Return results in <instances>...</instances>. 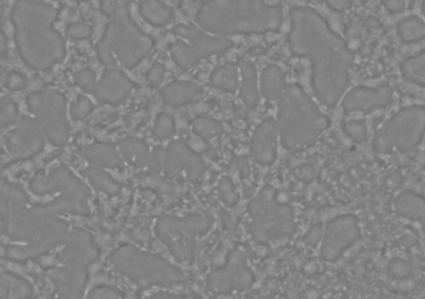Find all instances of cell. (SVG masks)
<instances>
[{
  "instance_id": "cell-44",
  "label": "cell",
  "mask_w": 425,
  "mask_h": 299,
  "mask_svg": "<svg viewBox=\"0 0 425 299\" xmlns=\"http://www.w3.org/2000/svg\"><path fill=\"white\" fill-rule=\"evenodd\" d=\"M68 35L75 39H85L90 35V29L84 24H73L69 26Z\"/></svg>"
},
{
  "instance_id": "cell-50",
  "label": "cell",
  "mask_w": 425,
  "mask_h": 299,
  "mask_svg": "<svg viewBox=\"0 0 425 299\" xmlns=\"http://www.w3.org/2000/svg\"><path fill=\"white\" fill-rule=\"evenodd\" d=\"M421 9H423V14L425 16V0H423V6H421Z\"/></svg>"
},
{
  "instance_id": "cell-9",
  "label": "cell",
  "mask_w": 425,
  "mask_h": 299,
  "mask_svg": "<svg viewBox=\"0 0 425 299\" xmlns=\"http://www.w3.org/2000/svg\"><path fill=\"white\" fill-rule=\"evenodd\" d=\"M210 227V222L203 217L174 218L167 217L159 222L157 235L166 243L175 257L187 261L192 256L195 237L205 233Z\"/></svg>"
},
{
  "instance_id": "cell-4",
  "label": "cell",
  "mask_w": 425,
  "mask_h": 299,
  "mask_svg": "<svg viewBox=\"0 0 425 299\" xmlns=\"http://www.w3.org/2000/svg\"><path fill=\"white\" fill-rule=\"evenodd\" d=\"M198 21L205 28L220 33L277 30L282 13L264 0H218L203 9Z\"/></svg>"
},
{
  "instance_id": "cell-29",
  "label": "cell",
  "mask_w": 425,
  "mask_h": 299,
  "mask_svg": "<svg viewBox=\"0 0 425 299\" xmlns=\"http://www.w3.org/2000/svg\"><path fill=\"white\" fill-rule=\"evenodd\" d=\"M402 72L405 79L425 88V52L405 60Z\"/></svg>"
},
{
  "instance_id": "cell-49",
  "label": "cell",
  "mask_w": 425,
  "mask_h": 299,
  "mask_svg": "<svg viewBox=\"0 0 425 299\" xmlns=\"http://www.w3.org/2000/svg\"><path fill=\"white\" fill-rule=\"evenodd\" d=\"M150 299H183L180 295H175V294H169V293H157L154 295V297H151Z\"/></svg>"
},
{
  "instance_id": "cell-23",
  "label": "cell",
  "mask_w": 425,
  "mask_h": 299,
  "mask_svg": "<svg viewBox=\"0 0 425 299\" xmlns=\"http://www.w3.org/2000/svg\"><path fill=\"white\" fill-rule=\"evenodd\" d=\"M241 78H242V83H241L242 98L249 108H254L256 103H259V89H257V78H256L254 67L249 62L241 64Z\"/></svg>"
},
{
  "instance_id": "cell-36",
  "label": "cell",
  "mask_w": 425,
  "mask_h": 299,
  "mask_svg": "<svg viewBox=\"0 0 425 299\" xmlns=\"http://www.w3.org/2000/svg\"><path fill=\"white\" fill-rule=\"evenodd\" d=\"M389 272L395 278L405 279L412 277L413 269L408 262H405L403 259H395L389 264Z\"/></svg>"
},
{
  "instance_id": "cell-26",
  "label": "cell",
  "mask_w": 425,
  "mask_h": 299,
  "mask_svg": "<svg viewBox=\"0 0 425 299\" xmlns=\"http://www.w3.org/2000/svg\"><path fill=\"white\" fill-rule=\"evenodd\" d=\"M30 295V284L13 274H3L1 299H26Z\"/></svg>"
},
{
  "instance_id": "cell-16",
  "label": "cell",
  "mask_w": 425,
  "mask_h": 299,
  "mask_svg": "<svg viewBox=\"0 0 425 299\" xmlns=\"http://www.w3.org/2000/svg\"><path fill=\"white\" fill-rule=\"evenodd\" d=\"M81 266L69 264L62 269H52L49 276L55 283L54 299H80L85 284V272Z\"/></svg>"
},
{
  "instance_id": "cell-10",
  "label": "cell",
  "mask_w": 425,
  "mask_h": 299,
  "mask_svg": "<svg viewBox=\"0 0 425 299\" xmlns=\"http://www.w3.org/2000/svg\"><path fill=\"white\" fill-rule=\"evenodd\" d=\"M33 111L39 116L52 142L64 145L68 140V126L64 116V101L57 93L35 94L29 98Z\"/></svg>"
},
{
  "instance_id": "cell-1",
  "label": "cell",
  "mask_w": 425,
  "mask_h": 299,
  "mask_svg": "<svg viewBox=\"0 0 425 299\" xmlns=\"http://www.w3.org/2000/svg\"><path fill=\"white\" fill-rule=\"evenodd\" d=\"M290 49L295 55L310 57L313 65L312 85L318 100L332 108L349 83L353 54L318 13L297 8L290 13Z\"/></svg>"
},
{
  "instance_id": "cell-20",
  "label": "cell",
  "mask_w": 425,
  "mask_h": 299,
  "mask_svg": "<svg viewBox=\"0 0 425 299\" xmlns=\"http://www.w3.org/2000/svg\"><path fill=\"white\" fill-rule=\"evenodd\" d=\"M131 90V83L121 72L116 70L108 72L98 86L96 96L103 101L118 103L123 101Z\"/></svg>"
},
{
  "instance_id": "cell-12",
  "label": "cell",
  "mask_w": 425,
  "mask_h": 299,
  "mask_svg": "<svg viewBox=\"0 0 425 299\" xmlns=\"http://www.w3.org/2000/svg\"><path fill=\"white\" fill-rule=\"evenodd\" d=\"M177 33L191 39L190 44L188 43H177L171 49L172 55L176 59V62L185 69L196 64L201 57H206L212 52H220L228 47V43L225 42L222 39L210 38V36L203 34L201 31L195 30V29H183V28L180 29L178 28Z\"/></svg>"
},
{
  "instance_id": "cell-6",
  "label": "cell",
  "mask_w": 425,
  "mask_h": 299,
  "mask_svg": "<svg viewBox=\"0 0 425 299\" xmlns=\"http://www.w3.org/2000/svg\"><path fill=\"white\" fill-rule=\"evenodd\" d=\"M254 217L251 232L259 242H270L288 237L295 230L293 211L288 205L278 203L273 188L267 187L249 203Z\"/></svg>"
},
{
  "instance_id": "cell-46",
  "label": "cell",
  "mask_w": 425,
  "mask_h": 299,
  "mask_svg": "<svg viewBox=\"0 0 425 299\" xmlns=\"http://www.w3.org/2000/svg\"><path fill=\"white\" fill-rule=\"evenodd\" d=\"M383 6L388 9L390 13H400L404 11L405 0H383Z\"/></svg>"
},
{
  "instance_id": "cell-5",
  "label": "cell",
  "mask_w": 425,
  "mask_h": 299,
  "mask_svg": "<svg viewBox=\"0 0 425 299\" xmlns=\"http://www.w3.org/2000/svg\"><path fill=\"white\" fill-rule=\"evenodd\" d=\"M113 262L118 271L141 287L170 286L183 279L182 274L162 258L141 252L136 248H119L113 256Z\"/></svg>"
},
{
  "instance_id": "cell-33",
  "label": "cell",
  "mask_w": 425,
  "mask_h": 299,
  "mask_svg": "<svg viewBox=\"0 0 425 299\" xmlns=\"http://www.w3.org/2000/svg\"><path fill=\"white\" fill-rule=\"evenodd\" d=\"M192 128L196 134L205 140L212 139L221 134V126L216 121L210 119H198L192 123Z\"/></svg>"
},
{
  "instance_id": "cell-7",
  "label": "cell",
  "mask_w": 425,
  "mask_h": 299,
  "mask_svg": "<svg viewBox=\"0 0 425 299\" xmlns=\"http://www.w3.org/2000/svg\"><path fill=\"white\" fill-rule=\"evenodd\" d=\"M425 134V108L409 106L402 108L380 129L373 147L377 154H390L393 151L409 152Z\"/></svg>"
},
{
  "instance_id": "cell-39",
  "label": "cell",
  "mask_w": 425,
  "mask_h": 299,
  "mask_svg": "<svg viewBox=\"0 0 425 299\" xmlns=\"http://www.w3.org/2000/svg\"><path fill=\"white\" fill-rule=\"evenodd\" d=\"M323 236H324V230L321 223H318L308 230V232L305 236V242L311 247H316L317 244L323 239Z\"/></svg>"
},
{
  "instance_id": "cell-37",
  "label": "cell",
  "mask_w": 425,
  "mask_h": 299,
  "mask_svg": "<svg viewBox=\"0 0 425 299\" xmlns=\"http://www.w3.org/2000/svg\"><path fill=\"white\" fill-rule=\"evenodd\" d=\"M220 195L222 197L223 202H226L228 206H234L239 198L234 185L231 184V181L226 180V179L221 181V184H220Z\"/></svg>"
},
{
  "instance_id": "cell-32",
  "label": "cell",
  "mask_w": 425,
  "mask_h": 299,
  "mask_svg": "<svg viewBox=\"0 0 425 299\" xmlns=\"http://www.w3.org/2000/svg\"><path fill=\"white\" fill-rule=\"evenodd\" d=\"M86 175L91 181V184L100 191L105 192L108 195H116L119 192V185L104 171L91 169Z\"/></svg>"
},
{
  "instance_id": "cell-38",
  "label": "cell",
  "mask_w": 425,
  "mask_h": 299,
  "mask_svg": "<svg viewBox=\"0 0 425 299\" xmlns=\"http://www.w3.org/2000/svg\"><path fill=\"white\" fill-rule=\"evenodd\" d=\"M91 108H93V103H90L89 98H80L72 108V116L75 120L84 119L91 113Z\"/></svg>"
},
{
  "instance_id": "cell-30",
  "label": "cell",
  "mask_w": 425,
  "mask_h": 299,
  "mask_svg": "<svg viewBox=\"0 0 425 299\" xmlns=\"http://www.w3.org/2000/svg\"><path fill=\"white\" fill-rule=\"evenodd\" d=\"M141 13L155 26H165L171 18V11L159 0H147L141 6Z\"/></svg>"
},
{
  "instance_id": "cell-19",
  "label": "cell",
  "mask_w": 425,
  "mask_h": 299,
  "mask_svg": "<svg viewBox=\"0 0 425 299\" xmlns=\"http://www.w3.org/2000/svg\"><path fill=\"white\" fill-rule=\"evenodd\" d=\"M166 161V169L171 174L182 167L186 169L188 175L191 176L192 179H198V176L203 174V162L200 161L198 156L192 154L191 151L181 142H175L171 145V147L167 152Z\"/></svg>"
},
{
  "instance_id": "cell-18",
  "label": "cell",
  "mask_w": 425,
  "mask_h": 299,
  "mask_svg": "<svg viewBox=\"0 0 425 299\" xmlns=\"http://www.w3.org/2000/svg\"><path fill=\"white\" fill-rule=\"evenodd\" d=\"M96 256L98 252L94 246L91 237L88 233L79 232V231L72 233V236L69 238L68 247L65 248V251L62 254V257L69 264H75L81 267H85L89 262L94 261Z\"/></svg>"
},
{
  "instance_id": "cell-41",
  "label": "cell",
  "mask_w": 425,
  "mask_h": 299,
  "mask_svg": "<svg viewBox=\"0 0 425 299\" xmlns=\"http://www.w3.org/2000/svg\"><path fill=\"white\" fill-rule=\"evenodd\" d=\"M89 299H120V293L110 287H99L90 292Z\"/></svg>"
},
{
  "instance_id": "cell-45",
  "label": "cell",
  "mask_w": 425,
  "mask_h": 299,
  "mask_svg": "<svg viewBox=\"0 0 425 299\" xmlns=\"http://www.w3.org/2000/svg\"><path fill=\"white\" fill-rule=\"evenodd\" d=\"M164 75H165L164 67L160 65V64H156V65H154L152 69L150 70V74H149V80H150L151 83L154 84V85H159V84L162 81Z\"/></svg>"
},
{
  "instance_id": "cell-48",
  "label": "cell",
  "mask_w": 425,
  "mask_h": 299,
  "mask_svg": "<svg viewBox=\"0 0 425 299\" xmlns=\"http://www.w3.org/2000/svg\"><path fill=\"white\" fill-rule=\"evenodd\" d=\"M8 86L11 89L23 88L24 86V80H23L21 75L11 74V77H9V81H8Z\"/></svg>"
},
{
  "instance_id": "cell-27",
  "label": "cell",
  "mask_w": 425,
  "mask_h": 299,
  "mask_svg": "<svg viewBox=\"0 0 425 299\" xmlns=\"http://www.w3.org/2000/svg\"><path fill=\"white\" fill-rule=\"evenodd\" d=\"M398 35L405 43L418 42L425 38V23L416 16H408L398 24Z\"/></svg>"
},
{
  "instance_id": "cell-47",
  "label": "cell",
  "mask_w": 425,
  "mask_h": 299,
  "mask_svg": "<svg viewBox=\"0 0 425 299\" xmlns=\"http://www.w3.org/2000/svg\"><path fill=\"white\" fill-rule=\"evenodd\" d=\"M326 3L333 11H347L352 6V0H326Z\"/></svg>"
},
{
  "instance_id": "cell-22",
  "label": "cell",
  "mask_w": 425,
  "mask_h": 299,
  "mask_svg": "<svg viewBox=\"0 0 425 299\" xmlns=\"http://www.w3.org/2000/svg\"><path fill=\"white\" fill-rule=\"evenodd\" d=\"M89 160L94 165L100 167H120L123 162L120 160L119 152L115 150L114 146L104 144H95L86 152Z\"/></svg>"
},
{
  "instance_id": "cell-35",
  "label": "cell",
  "mask_w": 425,
  "mask_h": 299,
  "mask_svg": "<svg viewBox=\"0 0 425 299\" xmlns=\"http://www.w3.org/2000/svg\"><path fill=\"white\" fill-rule=\"evenodd\" d=\"M346 134L356 142H362L367 137V125L362 120H353L344 126Z\"/></svg>"
},
{
  "instance_id": "cell-28",
  "label": "cell",
  "mask_w": 425,
  "mask_h": 299,
  "mask_svg": "<svg viewBox=\"0 0 425 299\" xmlns=\"http://www.w3.org/2000/svg\"><path fill=\"white\" fill-rule=\"evenodd\" d=\"M120 149H121V154L124 155L125 159L135 166L144 165L147 160V156H149L146 145L139 140H125L120 145Z\"/></svg>"
},
{
  "instance_id": "cell-43",
  "label": "cell",
  "mask_w": 425,
  "mask_h": 299,
  "mask_svg": "<svg viewBox=\"0 0 425 299\" xmlns=\"http://www.w3.org/2000/svg\"><path fill=\"white\" fill-rule=\"evenodd\" d=\"M16 118V110L11 103H3L1 106V126L6 128V125L11 124Z\"/></svg>"
},
{
  "instance_id": "cell-13",
  "label": "cell",
  "mask_w": 425,
  "mask_h": 299,
  "mask_svg": "<svg viewBox=\"0 0 425 299\" xmlns=\"http://www.w3.org/2000/svg\"><path fill=\"white\" fill-rule=\"evenodd\" d=\"M254 283V274L246 266L244 254L236 251L231 254L227 266L218 269L210 277V286L216 292H230L232 289H247Z\"/></svg>"
},
{
  "instance_id": "cell-14",
  "label": "cell",
  "mask_w": 425,
  "mask_h": 299,
  "mask_svg": "<svg viewBox=\"0 0 425 299\" xmlns=\"http://www.w3.org/2000/svg\"><path fill=\"white\" fill-rule=\"evenodd\" d=\"M393 90L388 84H380L375 88H357L351 90L343 98L342 106L348 113L362 111L372 113L392 103Z\"/></svg>"
},
{
  "instance_id": "cell-40",
  "label": "cell",
  "mask_w": 425,
  "mask_h": 299,
  "mask_svg": "<svg viewBox=\"0 0 425 299\" xmlns=\"http://www.w3.org/2000/svg\"><path fill=\"white\" fill-rule=\"evenodd\" d=\"M317 175H318V170L316 166L311 164L300 166L296 170V177L302 182H311L316 179Z\"/></svg>"
},
{
  "instance_id": "cell-51",
  "label": "cell",
  "mask_w": 425,
  "mask_h": 299,
  "mask_svg": "<svg viewBox=\"0 0 425 299\" xmlns=\"http://www.w3.org/2000/svg\"><path fill=\"white\" fill-rule=\"evenodd\" d=\"M321 299H324V298H321Z\"/></svg>"
},
{
  "instance_id": "cell-17",
  "label": "cell",
  "mask_w": 425,
  "mask_h": 299,
  "mask_svg": "<svg viewBox=\"0 0 425 299\" xmlns=\"http://www.w3.org/2000/svg\"><path fill=\"white\" fill-rule=\"evenodd\" d=\"M277 132V123L272 119L266 120L265 123L259 125V129L256 130L251 142V150L252 155L259 164L271 165L276 160Z\"/></svg>"
},
{
  "instance_id": "cell-24",
  "label": "cell",
  "mask_w": 425,
  "mask_h": 299,
  "mask_svg": "<svg viewBox=\"0 0 425 299\" xmlns=\"http://www.w3.org/2000/svg\"><path fill=\"white\" fill-rule=\"evenodd\" d=\"M196 93L198 88L193 84L176 81L167 85L166 88L162 90V98L172 106H181L183 103H188Z\"/></svg>"
},
{
  "instance_id": "cell-25",
  "label": "cell",
  "mask_w": 425,
  "mask_h": 299,
  "mask_svg": "<svg viewBox=\"0 0 425 299\" xmlns=\"http://www.w3.org/2000/svg\"><path fill=\"white\" fill-rule=\"evenodd\" d=\"M262 93L267 98H278L285 90V75L277 67L266 69L261 79Z\"/></svg>"
},
{
  "instance_id": "cell-21",
  "label": "cell",
  "mask_w": 425,
  "mask_h": 299,
  "mask_svg": "<svg viewBox=\"0 0 425 299\" xmlns=\"http://www.w3.org/2000/svg\"><path fill=\"white\" fill-rule=\"evenodd\" d=\"M395 211L400 216L416 221L424 226L425 232V198L418 193L404 191L395 200Z\"/></svg>"
},
{
  "instance_id": "cell-3",
  "label": "cell",
  "mask_w": 425,
  "mask_h": 299,
  "mask_svg": "<svg viewBox=\"0 0 425 299\" xmlns=\"http://www.w3.org/2000/svg\"><path fill=\"white\" fill-rule=\"evenodd\" d=\"M278 101V134L282 144L290 151H301L316 142L329 125L300 86L290 85L280 94Z\"/></svg>"
},
{
  "instance_id": "cell-42",
  "label": "cell",
  "mask_w": 425,
  "mask_h": 299,
  "mask_svg": "<svg viewBox=\"0 0 425 299\" xmlns=\"http://www.w3.org/2000/svg\"><path fill=\"white\" fill-rule=\"evenodd\" d=\"M76 83L80 88H83L85 91H94L95 88V78L90 72H81L76 77Z\"/></svg>"
},
{
  "instance_id": "cell-8",
  "label": "cell",
  "mask_w": 425,
  "mask_h": 299,
  "mask_svg": "<svg viewBox=\"0 0 425 299\" xmlns=\"http://www.w3.org/2000/svg\"><path fill=\"white\" fill-rule=\"evenodd\" d=\"M150 47L149 38L142 35L125 16H118L99 45V54L105 62H113V57H116L125 65L132 67L145 57Z\"/></svg>"
},
{
  "instance_id": "cell-2",
  "label": "cell",
  "mask_w": 425,
  "mask_h": 299,
  "mask_svg": "<svg viewBox=\"0 0 425 299\" xmlns=\"http://www.w3.org/2000/svg\"><path fill=\"white\" fill-rule=\"evenodd\" d=\"M54 18L52 8L29 1L18 3L14 11L23 57L37 69L52 67L64 54L60 36L50 28Z\"/></svg>"
},
{
  "instance_id": "cell-34",
  "label": "cell",
  "mask_w": 425,
  "mask_h": 299,
  "mask_svg": "<svg viewBox=\"0 0 425 299\" xmlns=\"http://www.w3.org/2000/svg\"><path fill=\"white\" fill-rule=\"evenodd\" d=\"M175 125L171 116L166 114H162L159 116L155 125L156 139L169 140L174 135Z\"/></svg>"
},
{
  "instance_id": "cell-15",
  "label": "cell",
  "mask_w": 425,
  "mask_h": 299,
  "mask_svg": "<svg viewBox=\"0 0 425 299\" xmlns=\"http://www.w3.org/2000/svg\"><path fill=\"white\" fill-rule=\"evenodd\" d=\"M42 136L40 129L34 121L24 120L21 126L9 137V151L11 157L24 159L37 154L42 149Z\"/></svg>"
},
{
  "instance_id": "cell-11",
  "label": "cell",
  "mask_w": 425,
  "mask_h": 299,
  "mask_svg": "<svg viewBox=\"0 0 425 299\" xmlns=\"http://www.w3.org/2000/svg\"><path fill=\"white\" fill-rule=\"evenodd\" d=\"M359 237L361 230L356 217L344 215L328 222L322 241V259L327 262L337 261L346 249L357 242Z\"/></svg>"
},
{
  "instance_id": "cell-31",
  "label": "cell",
  "mask_w": 425,
  "mask_h": 299,
  "mask_svg": "<svg viewBox=\"0 0 425 299\" xmlns=\"http://www.w3.org/2000/svg\"><path fill=\"white\" fill-rule=\"evenodd\" d=\"M212 84L217 88L227 90V91H234L239 88V72L237 67L234 65L218 69L217 72L213 74Z\"/></svg>"
}]
</instances>
